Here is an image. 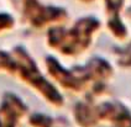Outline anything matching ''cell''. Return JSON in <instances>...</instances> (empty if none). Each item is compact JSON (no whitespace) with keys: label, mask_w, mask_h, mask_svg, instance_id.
<instances>
[{"label":"cell","mask_w":131,"mask_h":127,"mask_svg":"<svg viewBox=\"0 0 131 127\" xmlns=\"http://www.w3.org/2000/svg\"><path fill=\"white\" fill-rule=\"evenodd\" d=\"M108 14V27L110 32L117 40H125L127 37V30L120 19V11L124 0H104Z\"/></svg>","instance_id":"obj_5"},{"label":"cell","mask_w":131,"mask_h":127,"mask_svg":"<svg viewBox=\"0 0 131 127\" xmlns=\"http://www.w3.org/2000/svg\"><path fill=\"white\" fill-rule=\"evenodd\" d=\"M114 53L116 54V63L120 68L130 69L131 68V41L123 48L114 49Z\"/></svg>","instance_id":"obj_7"},{"label":"cell","mask_w":131,"mask_h":127,"mask_svg":"<svg viewBox=\"0 0 131 127\" xmlns=\"http://www.w3.org/2000/svg\"><path fill=\"white\" fill-rule=\"evenodd\" d=\"M29 122L34 127H67V122L61 117H52L42 112L32 113L29 117Z\"/></svg>","instance_id":"obj_6"},{"label":"cell","mask_w":131,"mask_h":127,"mask_svg":"<svg viewBox=\"0 0 131 127\" xmlns=\"http://www.w3.org/2000/svg\"><path fill=\"white\" fill-rule=\"evenodd\" d=\"M127 15H129V16H131V8L129 9V10H127Z\"/></svg>","instance_id":"obj_9"},{"label":"cell","mask_w":131,"mask_h":127,"mask_svg":"<svg viewBox=\"0 0 131 127\" xmlns=\"http://www.w3.org/2000/svg\"><path fill=\"white\" fill-rule=\"evenodd\" d=\"M46 70L52 80L63 89L79 95L102 97L109 91V82L114 77V67L102 57H93L82 66L63 67L52 56L45 59Z\"/></svg>","instance_id":"obj_1"},{"label":"cell","mask_w":131,"mask_h":127,"mask_svg":"<svg viewBox=\"0 0 131 127\" xmlns=\"http://www.w3.org/2000/svg\"><path fill=\"white\" fill-rule=\"evenodd\" d=\"M100 22L93 16L78 20L71 29L53 26L48 31L47 42L52 49L66 57H78L88 51L93 42V35L99 30Z\"/></svg>","instance_id":"obj_3"},{"label":"cell","mask_w":131,"mask_h":127,"mask_svg":"<svg viewBox=\"0 0 131 127\" xmlns=\"http://www.w3.org/2000/svg\"><path fill=\"white\" fill-rule=\"evenodd\" d=\"M82 1H85V3H88V1H93V0H82Z\"/></svg>","instance_id":"obj_10"},{"label":"cell","mask_w":131,"mask_h":127,"mask_svg":"<svg viewBox=\"0 0 131 127\" xmlns=\"http://www.w3.org/2000/svg\"><path fill=\"white\" fill-rule=\"evenodd\" d=\"M27 112L29 107L20 97L13 93H6L0 105V127H16Z\"/></svg>","instance_id":"obj_4"},{"label":"cell","mask_w":131,"mask_h":127,"mask_svg":"<svg viewBox=\"0 0 131 127\" xmlns=\"http://www.w3.org/2000/svg\"><path fill=\"white\" fill-rule=\"evenodd\" d=\"M0 70H6L9 74L20 78L53 107L61 109L64 105L63 95L58 88L45 77L36 62L25 49L20 47L15 48L11 54L0 52Z\"/></svg>","instance_id":"obj_2"},{"label":"cell","mask_w":131,"mask_h":127,"mask_svg":"<svg viewBox=\"0 0 131 127\" xmlns=\"http://www.w3.org/2000/svg\"><path fill=\"white\" fill-rule=\"evenodd\" d=\"M109 125L110 127H131V110L125 106Z\"/></svg>","instance_id":"obj_8"}]
</instances>
